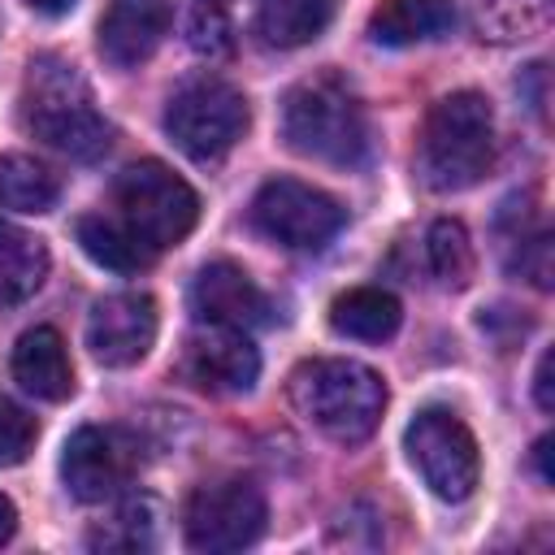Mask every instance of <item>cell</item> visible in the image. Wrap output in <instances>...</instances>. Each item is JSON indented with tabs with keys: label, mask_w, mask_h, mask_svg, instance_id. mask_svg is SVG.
I'll return each mask as SVG.
<instances>
[{
	"label": "cell",
	"mask_w": 555,
	"mask_h": 555,
	"mask_svg": "<svg viewBox=\"0 0 555 555\" xmlns=\"http://www.w3.org/2000/svg\"><path fill=\"white\" fill-rule=\"evenodd\" d=\"M399 321H403V308L382 286H351L330 304L334 334L356 338V343H386L399 334Z\"/></svg>",
	"instance_id": "cell-17"
},
{
	"label": "cell",
	"mask_w": 555,
	"mask_h": 555,
	"mask_svg": "<svg viewBox=\"0 0 555 555\" xmlns=\"http://www.w3.org/2000/svg\"><path fill=\"white\" fill-rule=\"evenodd\" d=\"M48 278V247L43 238L0 221V308L26 304Z\"/></svg>",
	"instance_id": "cell-19"
},
{
	"label": "cell",
	"mask_w": 555,
	"mask_h": 555,
	"mask_svg": "<svg viewBox=\"0 0 555 555\" xmlns=\"http://www.w3.org/2000/svg\"><path fill=\"white\" fill-rule=\"evenodd\" d=\"M78 243L100 269H113V273H139L156 260V247H147L121 217H108V212L78 217Z\"/></svg>",
	"instance_id": "cell-18"
},
{
	"label": "cell",
	"mask_w": 555,
	"mask_h": 555,
	"mask_svg": "<svg viewBox=\"0 0 555 555\" xmlns=\"http://www.w3.org/2000/svg\"><path fill=\"white\" fill-rule=\"evenodd\" d=\"M338 0H264L256 13V35L269 48H304L334 22Z\"/></svg>",
	"instance_id": "cell-20"
},
{
	"label": "cell",
	"mask_w": 555,
	"mask_h": 555,
	"mask_svg": "<svg viewBox=\"0 0 555 555\" xmlns=\"http://www.w3.org/2000/svg\"><path fill=\"white\" fill-rule=\"evenodd\" d=\"M113 199L121 208V221L147 243V247H173L182 243L199 221V195L191 182H182L160 160H134L117 173Z\"/></svg>",
	"instance_id": "cell-6"
},
{
	"label": "cell",
	"mask_w": 555,
	"mask_h": 555,
	"mask_svg": "<svg viewBox=\"0 0 555 555\" xmlns=\"http://www.w3.org/2000/svg\"><path fill=\"white\" fill-rule=\"evenodd\" d=\"M186 304H191L199 325H225V330H251L269 312L260 286L234 260H208L191 278Z\"/></svg>",
	"instance_id": "cell-13"
},
{
	"label": "cell",
	"mask_w": 555,
	"mask_h": 555,
	"mask_svg": "<svg viewBox=\"0 0 555 555\" xmlns=\"http://www.w3.org/2000/svg\"><path fill=\"white\" fill-rule=\"evenodd\" d=\"M35 13H48V17H61V13H69L78 0H26Z\"/></svg>",
	"instance_id": "cell-28"
},
{
	"label": "cell",
	"mask_w": 555,
	"mask_h": 555,
	"mask_svg": "<svg viewBox=\"0 0 555 555\" xmlns=\"http://www.w3.org/2000/svg\"><path fill=\"white\" fill-rule=\"evenodd\" d=\"M156 343V299L143 291L104 295L87 317V347L108 369L139 364Z\"/></svg>",
	"instance_id": "cell-11"
},
{
	"label": "cell",
	"mask_w": 555,
	"mask_h": 555,
	"mask_svg": "<svg viewBox=\"0 0 555 555\" xmlns=\"http://www.w3.org/2000/svg\"><path fill=\"white\" fill-rule=\"evenodd\" d=\"M455 26V0H382L369 13V35L382 48L438 39Z\"/></svg>",
	"instance_id": "cell-16"
},
{
	"label": "cell",
	"mask_w": 555,
	"mask_h": 555,
	"mask_svg": "<svg viewBox=\"0 0 555 555\" xmlns=\"http://www.w3.org/2000/svg\"><path fill=\"white\" fill-rule=\"evenodd\" d=\"M291 403L325 438L364 442L386 412V382L356 360L321 356L291 373Z\"/></svg>",
	"instance_id": "cell-2"
},
{
	"label": "cell",
	"mask_w": 555,
	"mask_h": 555,
	"mask_svg": "<svg viewBox=\"0 0 555 555\" xmlns=\"http://www.w3.org/2000/svg\"><path fill=\"white\" fill-rule=\"evenodd\" d=\"M282 139L312 160L356 169L369 160V117L356 91L330 74L304 78L282 100Z\"/></svg>",
	"instance_id": "cell-3"
},
{
	"label": "cell",
	"mask_w": 555,
	"mask_h": 555,
	"mask_svg": "<svg viewBox=\"0 0 555 555\" xmlns=\"http://www.w3.org/2000/svg\"><path fill=\"white\" fill-rule=\"evenodd\" d=\"M134 473V442L113 425H82L61 451V477L78 503L113 499Z\"/></svg>",
	"instance_id": "cell-10"
},
{
	"label": "cell",
	"mask_w": 555,
	"mask_h": 555,
	"mask_svg": "<svg viewBox=\"0 0 555 555\" xmlns=\"http://www.w3.org/2000/svg\"><path fill=\"white\" fill-rule=\"evenodd\" d=\"M13 529H17V507H13V503L0 494V546L13 538Z\"/></svg>",
	"instance_id": "cell-27"
},
{
	"label": "cell",
	"mask_w": 555,
	"mask_h": 555,
	"mask_svg": "<svg viewBox=\"0 0 555 555\" xmlns=\"http://www.w3.org/2000/svg\"><path fill=\"white\" fill-rule=\"evenodd\" d=\"M251 113L238 87H230L225 78L199 74L191 82H182L169 104H165V130L169 139L199 165L221 160L247 130Z\"/></svg>",
	"instance_id": "cell-5"
},
{
	"label": "cell",
	"mask_w": 555,
	"mask_h": 555,
	"mask_svg": "<svg viewBox=\"0 0 555 555\" xmlns=\"http://www.w3.org/2000/svg\"><path fill=\"white\" fill-rule=\"evenodd\" d=\"M35 434H39L35 429V416L26 408H17L13 399L0 395V468L22 464L30 455V447H35Z\"/></svg>",
	"instance_id": "cell-23"
},
{
	"label": "cell",
	"mask_w": 555,
	"mask_h": 555,
	"mask_svg": "<svg viewBox=\"0 0 555 555\" xmlns=\"http://www.w3.org/2000/svg\"><path fill=\"white\" fill-rule=\"evenodd\" d=\"M22 121L39 143H48L52 152L74 156V160H95L113 143V126L95 108L87 78L78 74V65H69L65 56H52V52L35 56L26 69Z\"/></svg>",
	"instance_id": "cell-1"
},
{
	"label": "cell",
	"mask_w": 555,
	"mask_h": 555,
	"mask_svg": "<svg viewBox=\"0 0 555 555\" xmlns=\"http://www.w3.org/2000/svg\"><path fill=\"white\" fill-rule=\"evenodd\" d=\"M533 460H538V477L551 486V481H555V468H551V438H538V447H533Z\"/></svg>",
	"instance_id": "cell-26"
},
{
	"label": "cell",
	"mask_w": 555,
	"mask_h": 555,
	"mask_svg": "<svg viewBox=\"0 0 555 555\" xmlns=\"http://www.w3.org/2000/svg\"><path fill=\"white\" fill-rule=\"evenodd\" d=\"M408 460L421 473V481L442 499V503H464L477 481H481V455L473 429L447 412V408H425L412 416L403 434Z\"/></svg>",
	"instance_id": "cell-7"
},
{
	"label": "cell",
	"mask_w": 555,
	"mask_h": 555,
	"mask_svg": "<svg viewBox=\"0 0 555 555\" xmlns=\"http://www.w3.org/2000/svg\"><path fill=\"white\" fill-rule=\"evenodd\" d=\"M169 35L165 0H113L100 22V56L117 69L143 65Z\"/></svg>",
	"instance_id": "cell-14"
},
{
	"label": "cell",
	"mask_w": 555,
	"mask_h": 555,
	"mask_svg": "<svg viewBox=\"0 0 555 555\" xmlns=\"http://www.w3.org/2000/svg\"><path fill=\"white\" fill-rule=\"evenodd\" d=\"M343 221H347L343 204L299 178H269L251 199V225L291 251L325 247L343 230Z\"/></svg>",
	"instance_id": "cell-9"
},
{
	"label": "cell",
	"mask_w": 555,
	"mask_h": 555,
	"mask_svg": "<svg viewBox=\"0 0 555 555\" xmlns=\"http://www.w3.org/2000/svg\"><path fill=\"white\" fill-rule=\"evenodd\" d=\"M182 373L208 395H243L260 377V351L243 330L208 325L186 343Z\"/></svg>",
	"instance_id": "cell-12"
},
{
	"label": "cell",
	"mask_w": 555,
	"mask_h": 555,
	"mask_svg": "<svg viewBox=\"0 0 555 555\" xmlns=\"http://www.w3.org/2000/svg\"><path fill=\"white\" fill-rule=\"evenodd\" d=\"M264 494L260 486L230 477V481H208L195 486L186 507H182V538L191 551H243L264 533Z\"/></svg>",
	"instance_id": "cell-8"
},
{
	"label": "cell",
	"mask_w": 555,
	"mask_h": 555,
	"mask_svg": "<svg viewBox=\"0 0 555 555\" xmlns=\"http://www.w3.org/2000/svg\"><path fill=\"white\" fill-rule=\"evenodd\" d=\"M61 199V178L22 152L0 156V204L13 212H48Z\"/></svg>",
	"instance_id": "cell-21"
},
{
	"label": "cell",
	"mask_w": 555,
	"mask_h": 555,
	"mask_svg": "<svg viewBox=\"0 0 555 555\" xmlns=\"http://www.w3.org/2000/svg\"><path fill=\"white\" fill-rule=\"evenodd\" d=\"M494 160V113L481 91H451L442 95L421 130L416 169L429 191H464L481 182Z\"/></svg>",
	"instance_id": "cell-4"
},
{
	"label": "cell",
	"mask_w": 555,
	"mask_h": 555,
	"mask_svg": "<svg viewBox=\"0 0 555 555\" xmlns=\"http://www.w3.org/2000/svg\"><path fill=\"white\" fill-rule=\"evenodd\" d=\"M186 35H191V48H199V52H212V56L225 52L230 48V22H225L221 0H195Z\"/></svg>",
	"instance_id": "cell-24"
},
{
	"label": "cell",
	"mask_w": 555,
	"mask_h": 555,
	"mask_svg": "<svg viewBox=\"0 0 555 555\" xmlns=\"http://www.w3.org/2000/svg\"><path fill=\"white\" fill-rule=\"evenodd\" d=\"M425 251H429V269L434 278L447 286V291H464L473 269H477V256H473V243H468V230L451 217L434 221L429 225V238H425Z\"/></svg>",
	"instance_id": "cell-22"
},
{
	"label": "cell",
	"mask_w": 555,
	"mask_h": 555,
	"mask_svg": "<svg viewBox=\"0 0 555 555\" xmlns=\"http://www.w3.org/2000/svg\"><path fill=\"white\" fill-rule=\"evenodd\" d=\"M551 364H555V356H551V351H542L538 373H533V399H538V408H542V412H551V408H555V395H551Z\"/></svg>",
	"instance_id": "cell-25"
},
{
	"label": "cell",
	"mask_w": 555,
	"mask_h": 555,
	"mask_svg": "<svg viewBox=\"0 0 555 555\" xmlns=\"http://www.w3.org/2000/svg\"><path fill=\"white\" fill-rule=\"evenodd\" d=\"M13 377L26 395L43 399V403H61L74 395V369H69V351L65 338L52 325H35L17 338L13 347Z\"/></svg>",
	"instance_id": "cell-15"
}]
</instances>
